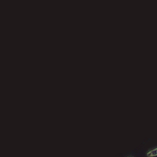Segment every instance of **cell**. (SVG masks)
<instances>
[{"label":"cell","instance_id":"6da1fadb","mask_svg":"<svg viewBox=\"0 0 157 157\" xmlns=\"http://www.w3.org/2000/svg\"><path fill=\"white\" fill-rule=\"evenodd\" d=\"M147 155L148 156H150V157L157 156V148H156V149H155V150H153L149 151V152L147 154Z\"/></svg>","mask_w":157,"mask_h":157}]
</instances>
